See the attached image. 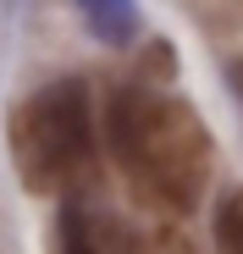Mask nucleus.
<instances>
[{
	"label": "nucleus",
	"mask_w": 243,
	"mask_h": 254,
	"mask_svg": "<svg viewBox=\"0 0 243 254\" xmlns=\"http://www.w3.org/2000/svg\"><path fill=\"white\" fill-rule=\"evenodd\" d=\"M105 133H111L116 166L127 172V183L144 199L166 204V210H188L199 199L205 166H210V138L182 100L127 83L105 105Z\"/></svg>",
	"instance_id": "obj_1"
},
{
	"label": "nucleus",
	"mask_w": 243,
	"mask_h": 254,
	"mask_svg": "<svg viewBox=\"0 0 243 254\" xmlns=\"http://www.w3.org/2000/svg\"><path fill=\"white\" fill-rule=\"evenodd\" d=\"M89 155V94L77 77L45 83L33 100L17 105L11 116V160L17 177L33 193L61 188Z\"/></svg>",
	"instance_id": "obj_2"
},
{
	"label": "nucleus",
	"mask_w": 243,
	"mask_h": 254,
	"mask_svg": "<svg viewBox=\"0 0 243 254\" xmlns=\"http://www.w3.org/2000/svg\"><path fill=\"white\" fill-rule=\"evenodd\" d=\"M56 254H133V238L94 204H66L56 221Z\"/></svg>",
	"instance_id": "obj_3"
},
{
	"label": "nucleus",
	"mask_w": 243,
	"mask_h": 254,
	"mask_svg": "<svg viewBox=\"0 0 243 254\" xmlns=\"http://www.w3.org/2000/svg\"><path fill=\"white\" fill-rule=\"evenodd\" d=\"M77 11H83V22L94 28V39H105V45H127L138 33L133 0H77Z\"/></svg>",
	"instance_id": "obj_4"
},
{
	"label": "nucleus",
	"mask_w": 243,
	"mask_h": 254,
	"mask_svg": "<svg viewBox=\"0 0 243 254\" xmlns=\"http://www.w3.org/2000/svg\"><path fill=\"white\" fill-rule=\"evenodd\" d=\"M216 243H221V254H243V193H232L216 210Z\"/></svg>",
	"instance_id": "obj_5"
}]
</instances>
